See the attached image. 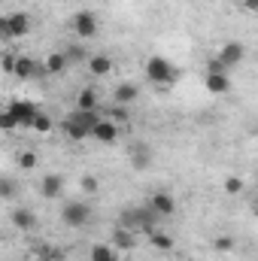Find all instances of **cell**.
<instances>
[{"mask_svg":"<svg viewBox=\"0 0 258 261\" xmlns=\"http://www.w3.org/2000/svg\"><path fill=\"white\" fill-rule=\"evenodd\" d=\"M158 222H161V216L149 206V203H143V206H128V210H122V216H119V222L116 225H122V228H131V231H137V234H155L158 231Z\"/></svg>","mask_w":258,"mask_h":261,"instance_id":"cell-1","label":"cell"},{"mask_svg":"<svg viewBox=\"0 0 258 261\" xmlns=\"http://www.w3.org/2000/svg\"><path fill=\"white\" fill-rule=\"evenodd\" d=\"M61 192H64V176L61 173H46L40 179V195L43 197L55 200V197H61Z\"/></svg>","mask_w":258,"mask_h":261,"instance_id":"cell-11","label":"cell"},{"mask_svg":"<svg viewBox=\"0 0 258 261\" xmlns=\"http://www.w3.org/2000/svg\"><path fill=\"white\" fill-rule=\"evenodd\" d=\"M67 52H52L49 58H46V64H43V70H46V76H58V73H64L67 70Z\"/></svg>","mask_w":258,"mask_h":261,"instance_id":"cell-18","label":"cell"},{"mask_svg":"<svg viewBox=\"0 0 258 261\" xmlns=\"http://www.w3.org/2000/svg\"><path fill=\"white\" fill-rule=\"evenodd\" d=\"M31 31V15L28 12H6L0 15V34L6 40H18Z\"/></svg>","mask_w":258,"mask_h":261,"instance_id":"cell-4","label":"cell"},{"mask_svg":"<svg viewBox=\"0 0 258 261\" xmlns=\"http://www.w3.org/2000/svg\"><path fill=\"white\" fill-rule=\"evenodd\" d=\"M88 258L91 261H119V249L113 243H94Z\"/></svg>","mask_w":258,"mask_h":261,"instance_id":"cell-20","label":"cell"},{"mask_svg":"<svg viewBox=\"0 0 258 261\" xmlns=\"http://www.w3.org/2000/svg\"><path fill=\"white\" fill-rule=\"evenodd\" d=\"M88 70H91V76H110L113 73V58L110 55H91Z\"/></svg>","mask_w":258,"mask_h":261,"instance_id":"cell-19","label":"cell"},{"mask_svg":"<svg viewBox=\"0 0 258 261\" xmlns=\"http://www.w3.org/2000/svg\"><path fill=\"white\" fill-rule=\"evenodd\" d=\"M100 119L104 116L97 110H73L64 122H61V130H64L70 140H85V137L94 134V128L100 125Z\"/></svg>","mask_w":258,"mask_h":261,"instance_id":"cell-2","label":"cell"},{"mask_svg":"<svg viewBox=\"0 0 258 261\" xmlns=\"http://www.w3.org/2000/svg\"><path fill=\"white\" fill-rule=\"evenodd\" d=\"M15 64H18V55L6 52V55H3V73H12V76H15Z\"/></svg>","mask_w":258,"mask_h":261,"instance_id":"cell-31","label":"cell"},{"mask_svg":"<svg viewBox=\"0 0 258 261\" xmlns=\"http://www.w3.org/2000/svg\"><path fill=\"white\" fill-rule=\"evenodd\" d=\"M15 161H18L21 170H34V167H37V152H34V149H21Z\"/></svg>","mask_w":258,"mask_h":261,"instance_id":"cell-24","label":"cell"},{"mask_svg":"<svg viewBox=\"0 0 258 261\" xmlns=\"http://www.w3.org/2000/svg\"><path fill=\"white\" fill-rule=\"evenodd\" d=\"M6 110L18 119V125H21L24 130L34 128V122H37V116H40V107H37L34 100H9Z\"/></svg>","mask_w":258,"mask_h":261,"instance_id":"cell-7","label":"cell"},{"mask_svg":"<svg viewBox=\"0 0 258 261\" xmlns=\"http://www.w3.org/2000/svg\"><path fill=\"white\" fill-rule=\"evenodd\" d=\"M52 128H55V122H52V119H49L46 113H40V116H37V122H34V128H31V130H37V134H49Z\"/></svg>","mask_w":258,"mask_h":261,"instance_id":"cell-29","label":"cell"},{"mask_svg":"<svg viewBox=\"0 0 258 261\" xmlns=\"http://www.w3.org/2000/svg\"><path fill=\"white\" fill-rule=\"evenodd\" d=\"M88 219H91V206L85 200H70L61 206V222L67 228H82V225H88Z\"/></svg>","mask_w":258,"mask_h":261,"instance_id":"cell-6","label":"cell"},{"mask_svg":"<svg viewBox=\"0 0 258 261\" xmlns=\"http://www.w3.org/2000/svg\"><path fill=\"white\" fill-rule=\"evenodd\" d=\"M203 88L210 94H228L231 91V79H228V73H207L203 76Z\"/></svg>","mask_w":258,"mask_h":261,"instance_id":"cell-15","label":"cell"},{"mask_svg":"<svg viewBox=\"0 0 258 261\" xmlns=\"http://www.w3.org/2000/svg\"><path fill=\"white\" fill-rule=\"evenodd\" d=\"M0 128L3 130H15V128H21V125H18V119H15L9 110H3V116H0Z\"/></svg>","mask_w":258,"mask_h":261,"instance_id":"cell-30","label":"cell"},{"mask_svg":"<svg viewBox=\"0 0 258 261\" xmlns=\"http://www.w3.org/2000/svg\"><path fill=\"white\" fill-rule=\"evenodd\" d=\"M113 122H128V110L125 107H116L113 110Z\"/></svg>","mask_w":258,"mask_h":261,"instance_id":"cell-33","label":"cell"},{"mask_svg":"<svg viewBox=\"0 0 258 261\" xmlns=\"http://www.w3.org/2000/svg\"><path fill=\"white\" fill-rule=\"evenodd\" d=\"M119 252H131L134 246H137V231H131V228H122V225H116L113 228V240H110Z\"/></svg>","mask_w":258,"mask_h":261,"instance_id":"cell-13","label":"cell"},{"mask_svg":"<svg viewBox=\"0 0 258 261\" xmlns=\"http://www.w3.org/2000/svg\"><path fill=\"white\" fill-rule=\"evenodd\" d=\"M213 249H216V252H222V255L234 252V237H216V240H213Z\"/></svg>","mask_w":258,"mask_h":261,"instance_id":"cell-28","label":"cell"},{"mask_svg":"<svg viewBox=\"0 0 258 261\" xmlns=\"http://www.w3.org/2000/svg\"><path fill=\"white\" fill-rule=\"evenodd\" d=\"M34 255H37V261H64V252L58 246H52V243H40L34 249Z\"/></svg>","mask_w":258,"mask_h":261,"instance_id":"cell-22","label":"cell"},{"mask_svg":"<svg viewBox=\"0 0 258 261\" xmlns=\"http://www.w3.org/2000/svg\"><path fill=\"white\" fill-rule=\"evenodd\" d=\"M88 58H91V55H88L82 46H70V49H67V61H70V64H79V61H88Z\"/></svg>","mask_w":258,"mask_h":261,"instance_id":"cell-26","label":"cell"},{"mask_svg":"<svg viewBox=\"0 0 258 261\" xmlns=\"http://www.w3.org/2000/svg\"><path fill=\"white\" fill-rule=\"evenodd\" d=\"M15 76L18 79H34V76H46V70L37 64V58H31V55H18V64H15Z\"/></svg>","mask_w":258,"mask_h":261,"instance_id":"cell-12","label":"cell"},{"mask_svg":"<svg viewBox=\"0 0 258 261\" xmlns=\"http://www.w3.org/2000/svg\"><path fill=\"white\" fill-rule=\"evenodd\" d=\"M113 97H116V103H119V107H131V103L140 97V88H137L134 82H119V85H116V91H113Z\"/></svg>","mask_w":258,"mask_h":261,"instance_id":"cell-17","label":"cell"},{"mask_svg":"<svg viewBox=\"0 0 258 261\" xmlns=\"http://www.w3.org/2000/svg\"><path fill=\"white\" fill-rule=\"evenodd\" d=\"M79 186H82L85 195H97V192H100V179H97L94 173H85V176L79 179Z\"/></svg>","mask_w":258,"mask_h":261,"instance_id":"cell-25","label":"cell"},{"mask_svg":"<svg viewBox=\"0 0 258 261\" xmlns=\"http://www.w3.org/2000/svg\"><path fill=\"white\" fill-rule=\"evenodd\" d=\"M70 28H73V34H76L79 40H91V37L100 34V18H97L91 9H79V12L73 15Z\"/></svg>","mask_w":258,"mask_h":261,"instance_id":"cell-5","label":"cell"},{"mask_svg":"<svg viewBox=\"0 0 258 261\" xmlns=\"http://www.w3.org/2000/svg\"><path fill=\"white\" fill-rule=\"evenodd\" d=\"M216 58H219L222 64L231 70V67L243 64V58H246V46H243V43H234V40H231V43H225V46L219 49V55H216Z\"/></svg>","mask_w":258,"mask_h":261,"instance_id":"cell-8","label":"cell"},{"mask_svg":"<svg viewBox=\"0 0 258 261\" xmlns=\"http://www.w3.org/2000/svg\"><path fill=\"white\" fill-rule=\"evenodd\" d=\"M146 203H149L161 219H167V216H173V213H176V197L170 195V192H155Z\"/></svg>","mask_w":258,"mask_h":261,"instance_id":"cell-9","label":"cell"},{"mask_svg":"<svg viewBox=\"0 0 258 261\" xmlns=\"http://www.w3.org/2000/svg\"><path fill=\"white\" fill-rule=\"evenodd\" d=\"M97 107H100V97L94 88H82L76 94V110H97Z\"/></svg>","mask_w":258,"mask_h":261,"instance_id":"cell-21","label":"cell"},{"mask_svg":"<svg viewBox=\"0 0 258 261\" xmlns=\"http://www.w3.org/2000/svg\"><path fill=\"white\" fill-rule=\"evenodd\" d=\"M97 143H116L119 140V122H113V119H100V125L94 128L91 134Z\"/></svg>","mask_w":258,"mask_h":261,"instance_id":"cell-16","label":"cell"},{"mask_svg":"<svg viewBox=\"0 0 258 261\" xmlns=\"http://www.w3.org/2000/svg\"><path fill=\"white\" fill-rule=\"evenodd\" d=\"M149 243H152V249H158V252H173V237L164 234V231L149 234Z\"/></svg>","mask_w":258,"mask_h":261,"instance_id":"cell-23","label":"cell"},{"mask_svg":"<svg viewBox=\"0 0 258 261\" xmlns=\"http://www.w3.org/2000/svg\"><path fill=\"white\" fill-rule=\"evenodd\" d=\"M9 219H12V228H18V231H24V234L37 228V213L28 210V206H15Z\"/></svg>","mask_w":258,"mask_h":261,"instance_id":"cell-10","label":"cell"},{"mask_svg":"<svg viewBox=\"0 0 258 261\" xmlns=\"http://www.w3.org/2000/svg\"><path fill=\"white\" fill-rule=\"evenodd\" d=\"M240 9H246V12H258V0H240Z\"/></svg>","mask_w":258,"mask_h":261,"instance_id":"cell-34","label":"cell"},{"mask_svg":"<svg viewBox=\"0 0 258 261\" xmlns=\"http://www.w3.org/2000/svg\"><path fill=\"white\" fill-rule=\"evenodd\" d=\"M243 189H246V186H243L240 176H225V192H228V195H243Z\"/></svg>","mask_w":258,"mask_h":261,"instance_id":"cell-27","label":"cell"},{"mask_svg":"<svg viewBox=\"0 0 258 261\" xmlns=\"http://www.w3.org/2000/svg\"><path fill=\"white\" fill-rule=\"evenodd\" d=\"M128 155H131V167H134V170H146V167L152 164V149H149L146 143H134L128 149Z\"/></svg>","mask_w":258,"mask_h":261,"instance_id":"cell-14","label":"cell"},{"mask_svg":"<svg viewBox=\"0 0 258 261\" xmlns=\"http://www.w3.org/2000/svg\"><path fill=\"white\" fill-rule=\"evenodd\" d=\"M146 79L155 82V85H176L179 67H173L167 58H161V55H152V58L146 61Z\"/></svg>","mask_w":258,"mask_h":261,"instance_id":"cell-3","label":"cell"},{"mask_svg":"<svg viewBox=\"0 0 258 261\" xmlns=\"http://www.w3.org/2000/svg\"><path fill=\"white\" fill-rule=\"evenodd\" d=\"M12 195H15L12 179H3V182H0V197H3V200H12Z\"/></svg>","mask_w":258,"mask_h":261,"instance_id":"cell-32","label":"cell"}]
</instances>
